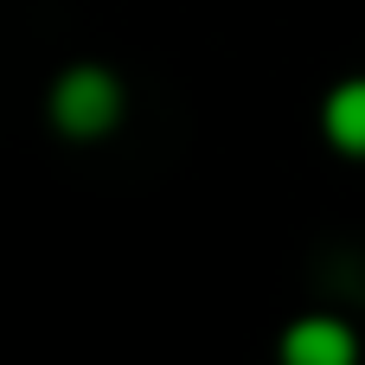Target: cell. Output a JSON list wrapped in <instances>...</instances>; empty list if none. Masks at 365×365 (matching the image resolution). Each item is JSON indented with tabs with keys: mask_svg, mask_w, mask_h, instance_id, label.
Here are the masks:
<instances>
[{
	"mask_svg": "<svg viewBox=\"0 0 365 365\" xmlns=\"http://www.w3.org/2000/svg\"><path fill=\"white\" fill-rule=\"evenodd\" d=\"M321 135H327L340 154L365 160V77H340V83L321 96Z\"/></svg>",
	"mask_w": 365,
	"mask_h": 365,
	"instance_id": "cell-3",
	"label": "cell"
},
{
	"mask_svg": "<svg viewBox=\"0 0 365 365\" xmlns=\"http://www.w3.org/2000/svg\"><path fill=\"white\" fill-rule=\"evenodd\" d=\"M45 115L64 141H109L128 115V90L109 64H71V71H58Z\"/></svg>",
	"mask_w": 365,
	"mask_h": 365,
	"instance_id": "cell-1",
	"label": "cell"
},
{
	"mask_svg": "<svg viewBox=\"0 0 365 365\" xmlns=\"http://www.w3.org/2000/svg\"><path fill=\"white\" fill-rule=\"evenodd\" d=\"M282 365H359V334L340 321V314H302L282 327Z\"/></svg>",
	"mask_w": 365,
	"mask_h": 365,
	"instance_id": "cell-2",
	"label": "cell"
}]
</instances>
